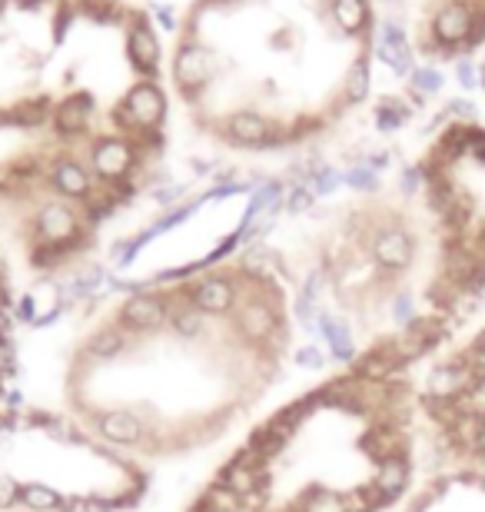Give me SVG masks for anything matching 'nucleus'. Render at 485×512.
Returning <instances> with one entry per match:
<instances>
[{
    "label": "nucleus",
    "instance_id": "obj_1",
    "mask_svg": "<svg viewBox=\"0 0 485 512\" xmlns=\"http://www.w3.org/2000/svg\"><path fill=\"white\" fill-rule=\"evenodd\" d=\"M416 44L426 57L462 60L485 47V0H429Z\"/></svg>",
    "mask_w": 485,
    "mask_h": 512
},
{
    "label": "nucleus",
    "instance_id": "obj_2",
    "mask_svg": "<svg viewBox=\"0 0 485 512\" xmlns=\"http://www.w3.org/2000/svg\"><path fill=\"white\" fill-rule=\"evenodd\" d=\"M163 117H167V97H163V90L153 84V80H143V84L130 87L123 104L117 107V114H113V120H117L130 137L143 130H160Z\"/></svg>",
    "mask_w": 485,
    "mask_h": 512
},
{
    "label": "nucleus",
    "instance_id": "obj_3",
    "mask_svg": "<svg viewBox=\"0 0 485 512\" xmlns=\"http://www.w3.org/2000/svg\"><path fill=\"white\" fill-rule=\"evenodd\" d=\"M230 320H233L236 336H240L246 346H253L256 353L273 340V333L280 330V326H286L283 303H270V300H240Z\"/></svg>",
    "mask_w": 485,
    "mask_h": 512
},
{
    "label": "nucleus",
    "instance_id": "obj_4",
    "mask_svg": "<svg viewBox=\"0 0 485 512\" xmlns=\"http://www.w3.org/2000/svg\"><path fill=\"white\" fill-rule=\"evenodd\" d=\"M34 247H87L84 227L70 203H44L34 223Z\"/></svg>",
    "mask_w": 485,
    "mask_h": 512
},
{
    "label": "nucleus",
    "instance_id": "obj_5",
    "mask_svg": "<svg viewBox=\"0 0 485 512\" xmlns=\"http://www.w3.org/2000/svg\"><path fill=\"white\" fill-rule=\"evenodd\" d=\"M170 323V296L167 293H143V296H130L127 303L117 310V326L127 330L130 336L140 333L147 336L160 326Z\"/></svg>",
    "mask_w": 485,
    "mask_h": 512
},
{
    "label": "nucleus",
    "instance_id": "obj_6",
    "mask_svg": "<svg viewBox=\"0 0 485 512\" xmlns=\"http://www.w3.org/2000/svg\"><path fill=\"white\" fill-rule=\"evenodd\" d=\"M369 253H373L379 270L399 273V270H406L412 263V256H416V240H412V233L406 227H399V223H383V227H376L373 237H369Z\"/></svg>",
    "mask_w": 485,
    "mask_h": 512
},
{
    "label": "nucleus",
    "instance_id": "obj_7",
    "mask_svg": "<svg viewBox=\"0 0 485 512\" xmlns=\"http://www.w3.org/2000/svg\"><path fill=\"white\" fill-rule=\"evenodd\" d=\"M187 296L196 310H203L206 316H233L236 303H240V290H236L233 273L200 276V280L187 286Z\"/></svg>",
    "mask_w": 485,
    "mask_h": 512
},
{
    "label": "nucleus",
    "instance_id": "obj_8",
    "mask_svg": "<svg viewBox=\"0 0 485 512\" xmlns=\"http://www.w3.org/2000/svg\"><path fill=\"white\" fill-rule=\"evenodd\" d=\"M223 137L236 143V147H280L293 133L280 130L273 120L253 114V110H240L223 124Z\"/></svg>",
    "mask_w": 485,
    "mask_h": 512
},
{
    "label": "nucleus",
    "instance_id": "obj_9",
    "mask_svg": "<svg viewBox=\"0 0 485 512\" xmlns=\"http://www.w3.org/2000/svg\"><path fill=\"white\" fill-rule=\"evenodd\" d=\"M140 153L130 140L123 137H103L94 143L90 150V163H94V173L103 183H123L130 180L133 167H137Z\"/></svg>",
    "mask_w": 485,
    "mask_h": 512
},
{
    "label": "nucleus",
    "instance_id": "obj_10",
    "mask_svg": "<svg viewBox=\"0 0 485 512\" xmlns=\"http://www.w3.org/2000/svg\"><path fill=\"white\" fill-rule=\"evenodd\" d=\"M94 429L107 446H143L147 439V419L137 409H107L94 419Z\"/></svg>",
    "mask_w": 485,
    "mask_h": 512
},
{
    "label": "nucleus",
    "instance_id": "obj_11",
    "mask_svg": "<svg viewBox=\"0 0 485 512\" xmlns=\"http://www.w3.org/2000/svg\"><path fill=\"white\" fill-rule=\"evenodd\" d=\"M173 77H177V87L187 97L200 94L213 80V54L200 44H183L177 54V64H173Z\"/></svg>",
    "mask_w": 485,
    "mask_h": 512
},
{
    "label": "nucleus",
    "instance_id": "obj_12",
    "mask_svg": "<svg viewBox=\"0 0 485 512\" xmlns=\"http://www.w3.org/2000/svg\"><path fill=\"white\" fill-rule=\"evenodd\" d=\"M127 57H130V64L137 67L140 74L147 77V80L160 70V57H163L160 40H157V34H153V27H150L143 17H137V20H133V24H130Z\"/></svg>",
    "mask_w": 485,
    "mask_h": 512
},
{
    "label": "nucleus",
    "instance_id": "obj_13",
    "mask_svg": "<svg viewBox=\"0 0 485 512\" xmlns=\"http://www.w3.org/2000/svg\"><path fill=\"white\" fill-rule=\"evenodd\" d=\"M329 14L343 37H369L373 30V10L369 0H329Z\"/></svg>",
    "mask_w": 485,
    "mask_h": 512
},
{
    "label": "nucleus",
    "instance_id": "obj_14",
    "mask_svg": "<svg viewBox=\"0 0 485 512\" xmlns=\"http://www.w3.org/2000/svg\"><path fill=\"white\" fill-rule=\"evenodd\" d=\"M50 183H54V190L67 200H87L90 193H94V177H90L84 163H77V160H57L54 170H50Z\"/></svg>",
    "mask_w": 485,
    "mask_h": 512
},
{
    "label": "nucleus",
    "instance_id": "obj_15",
    "mask_svg": "<svg viewBox=\"0 0 485 512\" xmlns=\"http://www.w3.org/2000/svg\"><path fill=\"white\" fill-rule=\"evenodd\" d=\"M206 316L203 310H196L187 296V286H183L180 293H170V330L183 336V340H200L206 333Z\"/></svg>",
    "mask_w": 485,
    "mask_h": 512
},
{
    "label": "nucleus",
    "instance_id": "obj_16",
    "mask_svg": "<svg viewBox=\"0 0 485 512\" xmlns=\"http://www.w3.org/2000/svg\"><path fill=\"white\" fill-rule=\"evenodd\" d=\"M90 114H94V97L70 94L67 100H60L57 110H54V130L60 133V137H77V133L87 130Z\"/></svg>",
    "mask_w": 485,
    "mask_h": 512
},
{
    "label": "nucleus",
    "instance_id": "obj_17",
    "mask_svg": "<svg viewBox=\"0 0 485 512\" xmlns=\"http://www.w3.org/2000/svg\"><path fill=\"white\" fill-rule=\"evenodd\" d=\"M316 333L323 336L329 353H333L336 363H356V343H353V333H349L346 323H339L333 313L319 310L316 313Z\"/></svg>",
    "mask_w": 485,
    "mask_h": 512
},
{
    "label": "nucleus",
    "instance_id": "obj_18",
    "mask_svg": "<svg viewBox=\"0 0 485 512\" xmlns=\"http://www.w3.org/2000/svg\"><path fill=\"white\" fill-rule=\"evenodd\" d=\"M220 486L226 489H233L236 496H243V499H253V496H260V493H270V473H260V469H250V466H240V463H226L223 466V473L220 479H216Z\"/></svg>",
    "mask_w": 485,
    "mask_h": 512
},
{
    "label": "nucleus",
    "instance_id": "obj_19",
    "mask_svg": "<svg viewBox=\"0 0 485 512\" xmlns=\"http://www.w3.org/2000/svg\"><path fill=\"white\" fill-rule=\"evenodd\" d=\"M409 479H412L409 456H389V459H383V463H376L373 483H369V486H376L386 499H392V503H396V499L406 493Z\"/></svg>",
    "mask_w": 485,
    "mask_h": 512
},
{
    "label": "nucleus",
    "instance_id": "obj_20",
    "mask_svg": "<svg viewBox=\"0 0 485 512\" xmlns=\"http://www.w3.org/2000/svg\"><path fill=\"white\" fill-rule=\"evenodd\" d=\"M30 512H57V509H74L80 506V499H70V496H60L57 489H50L44 483H27L20 486V499Z\"/></svg>",
    "mask_w": 485,
    "mask_h": 512
},
{
    "label": "nucleus",
    "instance_id": "obj_21",
    "mask_svg": "<svg viewBox=\"0 0 485 512\" xmlns=\"http://www.w3.org/2000/svg\"><path fill=\"white\" fill-rule=\"evenodd\" d=\"M130 340H133V336L127 330H120L117 323H113V326H100V330L87 340L84 350H90V353L97 356V360L107 363V360H117V356L127 353L130 350Z\"/></svg>",
    "mask_w": 485,
    "mask_h": 512
},
{
    "label": "nucleus",
    "instance_id": "obj_22",
    "mask_svg": "<svg viewBox=\"0 0 485 512\" xmlns=\"http://www.w3.org/2000/svg\"><path fill=\"white\" fill-rule=\"evenodd\" d=\"M369 87H373V77H369V57H356L353 64L346 67V77H343V104H363L369 97Z\"/></svg>",
    "mask_w": 485,
    "mask_h": 512
},
{
    "label": "nucleus",
    "instance_id": "obj_23",
    "mask_svg": "<svg viewBox=\"0 0 485 512\" xmlns=\"http://www.w3.org/2000/svg\"><path fill=\"white\" fill-rule=\"evenodd\" d=\"M293 512H349V496L336 493V489H309L299 496Z\"/></svg>",
    "mask_w": 485,
    "mask_h": 512
},
{
    "label": "nucleus",
    "instance_id": "obj_24",
    "mask_svg": "<svg viewBox=\"0 0 485 512\" xmlns=\"http://www.w3.org/2000/svg\"><path fill=\"white\" fill-rule=\"evenodd\" d=\"M10 124H20V127H37L47 120V100H24L17 104L14 110L7 114Z\"/></svg>",
    "mask_w": 485,
    "mask_h": 512
},
{
    "label": "nucleus",
    "instance_id": "obj_25",
    "mask_svg": "<svg viewBox=\"0 0 485 512\" xmlns=\"http://www.w3.org/2000/svg\"><path fill=\"white\" fill-rule=\"evenodd\" d=\"M339 183H343V173L319 163V167L313 170V177H309V190H313L316 197H329V193H333Z\"/></svg>",
    "mask_w": 485,
    "mask_h": 512
},
{
    "label": "nucleus",
    "instance_id": "obj_26",
    "mask_svg": "<svg viewBox=\"0 0 485 512\" xmlns=\"http://www.w3.org/2000/svg\"><path fill=\"white\" fill-rule=\"evenodd\" d=\"M343 183L346 187H353L359 193H373L379 187V177H376V170L373 167H366V163H359V167H349L343 173Z\"/></svg>",
    "mask_w": 485,
    "mask_h": 512
},
{
    "label": "nucleus",
    "instance_id": "obj_27",
    "mask_svg": "<svg viewBox=\"0 0 485 512\" xmlns=\"http://www.w3.org/2000/svg\"><path fill=\"white\" fill-rule=\"evenodd\" d=\"M316 313H319V306L309 300V296L303 293H296V300H293V316H296V323L303 326V330L309 336H316Z\"/></svg>",
    "mask_w": 485,
    "mask_h": 512
},
{
    "label": "nucleus",
    "instance_id": "obj_28",
    "mask_svg": "<svg viewBox=\"0 0 485 512\" xmlns=\"http://www.w3.org/2000/svg\"><path fill=\"white\" fill-rule=\"evenodd\" d=\"M313 197H316V193L309 190V183H293L290 193L283 197V207L290 213H306L309 207H313Z\"/></svg>",
    "mask_w": 485,
    "mask_h": 512
},
{
    "label": "nucleus",
    "instance_id": "obj_29",
    "mask_svg": "<svg viewBox=\"0 0 485 512\" xmlns=\"http://www.w3.org/2000/svg\"><path fill=\"white\" fill-rule=\"evenodd\" d=\"M206 200V197H203ZM203 200H193V203H183V207H173L170 213H167V217H160L157 223H153V233H157V237H160V233H167V230H173V227H177V223H183V220H187V217H193V210L196 207H200V203Z\"/></svg>",
    "mask_w": 485,
    "mask_h": 512
},
{
    "label": "nucleus",
    "instance_id": "obj_30",
    "mask_svg": "<svg viewBox=\"0 0 485 512\" xmlns=\"http://www.w3.org/2000/svg\"><path fill=\"white\" fill-rule=\"evenodd\" d=\"M246 446H250V449H256V453H260L263 459H266V463H273V459L276 456H280L283 453V443H280V439H273V436H266L263 433V429H256V433L250 436V443H246Z\"/></svg>",
    "mask_w": 485,
    "mask_h": 512
},
{
    "label": "nucleus",
    "instance_id": "obj_31",
    "mask_svg": "<svg viewBox=\"0 0 485 512\" xmlns=\"http://www.w3.org/2000/svg\"><path fill=\"white\" fill-rule=\"evenodd\" d=\"M293 363L303 366V370H323L326 366V353L319 350V346H299L293 353Z\"/></svg>",
    "mask_w": 485,
    "mask_h": 512
},
{
    "label": "nucleus",
    "instance_id": "obj_32",
    "mask_svg": "<svg viewBox=\"0 0 485 512\" xmlns=\"http://www.w3.org/2000/svg\"><path fill=\"white\" fill-rule=\"evenodd\" d=\"M392 320H396L402 330H406V326L416 320V303H412L409 293H402V296H396V300H392Z\"/></svg>",
    "mask_w": 485,
    "mask_h": 512
},
{
    "label": "nucleus",
    "instance_id": "obj_33",
    "mask_svg": "<svg viewBox=\"0 0 485 512\" xmlns=\"http://www.w3.org/2000/svg\"><path fill=\"white\" fill-rule=\"evenodd\" d=\"M44 433H47V436H54L57 443H64V446L77 443V433H74V426H70L67 419H60V416H50V419H47Z\"/></svg>",
    "mask_w": 485,
    "mask_h": 512
},
{
    "label": "nucleus",
    "instance_id": "obj_34",
    "mask_svg": "<svg viewBox=\"0 0 485 512\" xmlns=\"http://www.w3.org/2000/svg\"><path fill=\"white\" fill-rule=\"evenodd\" d=\"M299 293L309 296L313 303H319V296L326 293V270H313V273H309L306 280H303V290H299Z\"/></svg>",
    "mask_w": 485,
    "mask_h": 512
},
{
    "label": "nucleus",
    "instance_id": "obj_35",
    "mask_svg": "<svg viewBox=\"0 0 485 512\" xmlns=\"http://www.w3.org/2000/svg\"><path fill=\"white\" fill-rule=\"evenodd\" d=\"M14 316H17V323H30V326H34L37 323V300H34V296H30V293L17 296Z\"/></svg>",
    "mask_w": 485,
    "mask_h": 512
},
{
    "label": "nucleus",
    "instance_id": "obj_36",
    "mask_svg": "<svg viewBox=\"0 0 485 512\" xmlns=\"http://www.w3.org/2000/svg\"><path fill=\"white\" fill-rule=\"evenodd\" d=\"M0 373H7V376L17 373V343L14 340H0Z\"/></svg>",
    "mask_w": 485,
    "mask_h": 512
},
{
    "label": "nucleus",
    "instance_id": "obj_37",
    "mask_svg": "<svg viewBox=\"0 0 485 512\" xmlns=\"http://www.w3.org/2000/svg\"><path fill=\"white\" fill-rule=\"evenodd\" d=\"M17 499H20V483H14L10 476H0V509L14 506Z\"/></svg>",
    "mask_w": 485,
    "mask_h": 512
},
{
    "label": "nucleus",
    "instance_id": "obj_38",
    "mask_svg": "<svg viewBox=\"0 0 485 512\" xmlns=\"http://www.w3.org/2000/svg\"><path fill=\"white\" fill-rule=\"evenodd\" d=\"M439 84H442V80H439L436 70H419V74H416V87H419V90H426V94H432V90H439Z\"/></svg>",
    "mask_w": 485,
    "mask_h": 512
},
{
    "label": "nucleus",
    "instance_id": "obj_39",
    "mask_svg": "<svg viewBox=\"0 0 485 512\" xmlns=\"http://www.w3.org/2000/svg\"><path fill=\"white\" fill-rule=\"evenodd\" d=\"M183 193H187V190H183V187H163V190H157V193H153V197H157V203H160V207H173V203H177V200L183 197Z\"/></svg>",
    "mask_w": 485,
    "mask_h": 512
},
{
    "label": "nucleus",
    "instance_id": "obj_40",
    "mask_svg": "<svg viewBox=\"0 0 485 512\" xmlns=\"http://www.w3.org/2000/svg\"><path fill=\"white\" fill-rule=\"evenodd\" d=\"M476 456H485V413H482V423H479V436H476Z\"/></svg>",
    "mask_w": 485,
    "mask_h": 512
},
{
    "label": "nucleus",
    "instance_id": "obj_41",
    "mask_svg": "<svg viewBox=\"0 0 485 512\" xmlns=\"http://www.w3.org/2000/svg\"><path fill=\"white\" fill-rule=\"evenodd\" d=\"M157 20H160L163 27H173V14H170L167 7H157Z\"/></svg>",
    "mask_w": 485,
    "mask_h": 512
},
{
    "label": "nucleus",
    "instance_id": "obj_42",
    "mask_svg": "<svg viewBox=\"0 0 485 512\" xmlns=\"http://www.w3.org/2000/svg\"><path fill=\"white\" fill-rule=\"evenodd\" d=\"M479 483H482V489H485V473H482V476H479Z\"/></svg>",
    "mask_w": 485,
    "mask_h": 512
}]
</instances>
